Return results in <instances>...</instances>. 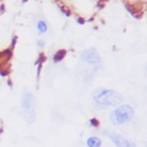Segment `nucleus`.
<instances>
[{
	"label": "nucleus",
	"mask_w": 147,
	"mask_h": 147,
	"mask_svg": "<svg viewBox=\"0 0 147 147\" xmlns=\"http://www.w3.org/2000/svg\"><path fill=\"white\" fill-rule=\"evenodd\" d=\"M134 117V110L130 105H121L110 114V120L114 124H125Z\"/></svg>",
	"instance_id": "2"
},
{
	"label": "nucleus",
	"mask_w": 147,
	"mask_h": 147,
	"mask_svg": "<svg viewBox=\"0 0 147 147\" xmlns=\"http://www.w3.org/2000/svg\"><path fill=\"white\" fill-rule=\"evenodd\" d=\"M37 28H38L39 33H45V32H47V24H45L44 21H38Z\"/></svg>",
	"instance_id": "7"
},
{
	"label": "nucleus",
	"mask_w": 147,
	"mask_h": 147,
	"mask_svg": "<svg viewBox=\"0 0 147 147\" xmlns=\"http://www.w3.org/2000/svg\"><path fill=\"white\" fill-rule=\"evenodd\" d=\"M94 100L104 105H117L123 102V96L113 90H98L94 92Z\"/></svg>",
	"instance_id": "1"
},
{
	"label": "nucleus",
	"mask_w": 147,
	"mask_h": 147,
	"mask_svg": "<svg viewBox=\"0 0 147 147\" xmlns=\"http://www.w3.org/2000/svg\"><path fill=\"white\" fill-rule=\"evenodd\" d=\"M82 59L87 63L93 64V63L99 61V55L94 49H90V50H86V52L82 53Z\"/></svg>",
	"instance_id": "4"
},
{
	"label": "nucleus",
	"mask_w": 147,
	"mask_h": 147,
	"mask_svg": "<svg viewBox=\"0 0 147 147\" xmlns=\"http://www.w3.org/2000/svg\"><path fill=\"white\" fill-rule=\"evenodd\" d=\"M110 139L114 141V144H115L118 147H131L130 142H129L126 139H124V137L119 136V135L112 134V135H110Z\"/></svg>",
	"instance_id": "5"
},
{
	"label": "nucleus",
	"mask_w": 147,
	"mask_h": 147,
	"mask_svg": "<svg viewBox=\"0 0 147 147\" xmlns=\"http://www.w3.org/2000/svg\"><path fill=\"white\" fill-rule=\"evenodd\" d=\"M87 146L88 147H99L100 146V140L98 137H90L87 140Z\"/></svg>",
	"instance_id": "6"
},
{
	"label": "nucleus",
	"mask_w": 147,
	"mask_h": 147,
	"mask_svg": "<svg viewBox=\"0 0 147 147\" xmlns=\"http://www.w3.org/2000/svg\"><path fill=\"white\" fill-rule=\"evenodd\" d=\"M22 108H24V113H25V118L28 123H32L34 119V98L32 93L27 92L24 96V100H22Z\"/></svg>",
	"instance_id": "3"
},
{
	"label": "nucleus",
	"mask_w": 147,
	"mask_h": 147,
	"mask_svg": "<svg viewBox=\"0 0 147 147\" xmlns=\"http://www.w3.org/2000/svg\"><path fill=\"white\" fill-rule=\"evenodd\" d=\"M64 55H65V50H60V52H58L57 54L54 55V58H53V60L55 63H58V61H60L61 59L64 58Z\"/></svg>",
	"instance_id": "8"
}]
</instances>
